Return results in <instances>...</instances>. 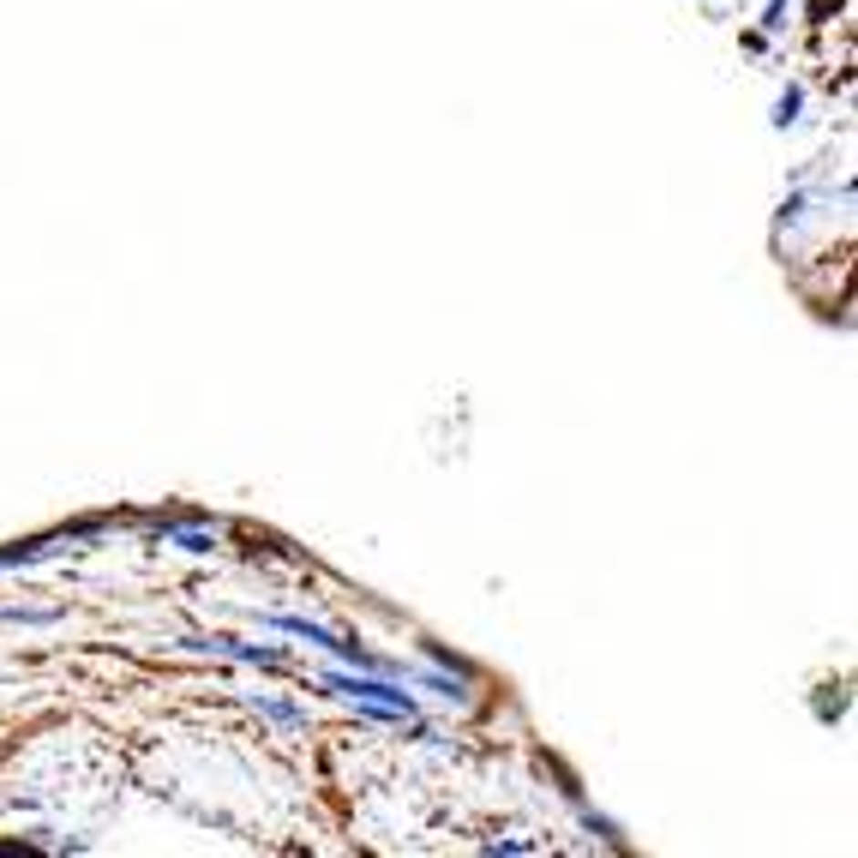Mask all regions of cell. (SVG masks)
<instances>
[{"label":"cell","mask_w":858,"mask_h":858,"mask_svg":"<svg viewBox=\"0 0 858 858\" xmlns=\"http://www.w3.org/2000/svg\"><path fill=\"white\" fill-rule=\"evenodd\" d=\"M330 690H343L348 702H372L385 715H415V697L397 685H378V678H355V673H330Z\"/></svg>","instance_id":"1"}]
</instances>
